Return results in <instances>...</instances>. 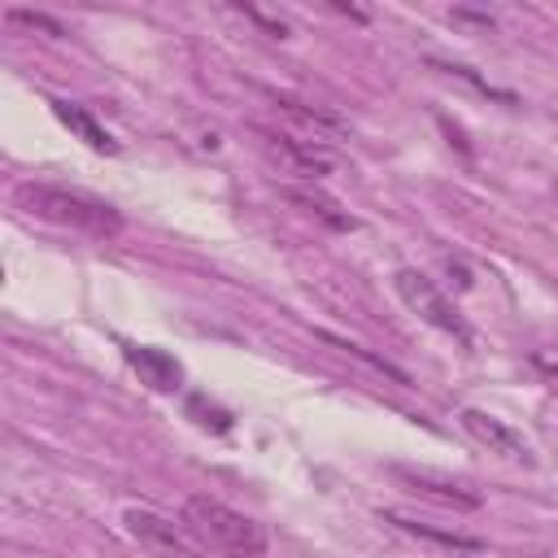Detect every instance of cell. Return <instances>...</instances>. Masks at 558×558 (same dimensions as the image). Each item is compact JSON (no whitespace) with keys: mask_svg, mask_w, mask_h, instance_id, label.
Here are the masks:
<instances>
[{"mask_svg":"<svg viewBox=\"0 0 558 558\" xmlns=\"http://www.w3.org/2000/svg\"><path fill=\"white\" fill-rule=\"evenodd\" d=\"M384 519H388L392 527H401L405 536H418V541H432V545H445V549H458V554H475V549H484V541H480V536L449 532V527H432V523L405 519V514H397V510H384Z\"/></svg>","mask_w":558,"mask_h":558,"instance_id":"8","label":"cell"},{"mask_svg":"<svg viewBox=\"0 0 558 558\" xmlns=\"http://www.w3.org/2000/svg\"><path fill=\"white\" fill-rule=\"evenodd\" d=\"M52 113H57V118H61V122H65V126L87 144V148L109 153V157L122 148V144H118V140H113V135H109V131H105V126H100L83 105H74V100H52Z\"/></svg>","mask_w":558,"mask_h":558,"instance_id":"6","label":"cell"},{"mask_svg":"<svg viewBox=\"0 0 558 558\" xmlns=\"http://www.w3.org/2000/svg\"><path fill=\"white\" fill-rule=\"evenodd\" d=\"M458 418H462V427H466V432H471L480 445H488V453H501V458H514V462H532L527 440H523L514 427H506L497 414H484V410H462Z\"/></svg>","mask_w":558,"mask_h":558,"instance_id":"5","label":"cell"},{"mask_svg":"<svg viewBox=\"0 0 558 558\" xmlns=\"http://www.w3.org/2000/svg\"><path fill=\"white\" fill-rule=\"evenodd\" d=\"M397 292H401V301L418 314V318H427L432 327H440L445 336H453L458 344H471L475 336H471V327H466V318L458 314V305L423 275V270H397Z\"/></svg>","mask_w":558,"mask_h":558,"instance_id":"3","label":"cell"},{"mask_svg":"<svg viewBox=\"0 0 558 558\" xmlns=\"http://www.w3.org/2000/svg\"><path fill=\"white\" fill-rule=\"evenodd\" d=\"M126 362L153 384V388H161V392H170V388H179V379H183V371H179V362L170 357V353H161V349H153V344H126Z\"/></svg>","mask_w":558,"mask_h":558,"instance_id":"7","label":"cell"},{"mask_svg":"<svg viewBox=\"0 0 558 558\" xmlns=\"http://www.w3.org/2000/svg\"><path fill=\"white\" fill-rule=\"evenodd\" d=\"M283 196H288V201H296L301 209H310L314 218H323L331 231H353V218H349V214H340V205H336L331 196H323L318 187H283Z\"/></svg>","mask_w":558,"mask_h":558,"instance_id":"11","label":"cell"},{"mask_svg":"<svg viewBox=\"0 0 558 558\" xmlns=\"http://www.w3.org/2000/svg\"><path fill=\"white\" fill-rule=\"evenodd\" d=\"M17 205L44 222H57V227H70V231H83L92 240H118L126 231V218L122 209H113L109 201L92 196V192H78V187H61V183H22L17 187Z\"/></svg>","mask_w":558,"mask_h":558,"instance_id":"1","label":"cell"},{"mask_svg":"<svg viewBox=\"0 0 558 558\" xmlns=\"http://www.w3.org/2000/svg\"><path fill=\"white\" fill-rule=\"evenodd\" d=\"M392 475L405 480L410 493H418V497H432V501H445V506H458V510H475L480 506V497L458 488V484H445V480H432V475H410V471H392Z\"/></svg>","mask_w":558,"mask_h":558,"instance_id":"10","label":"cell"},{"mask_svg":"<svg viewBox=\"0 0 558 558\" xmlns=\"http://www.w3.org/2000/svg\"><path fill=\"white\" fill-rule=\"evenodd\" d=\"M275 105H283L288 113H296L301 122H310V126H327V131H340V118H331V113H323V109H310L305 100H292V96H275Z\"/></svg>","mask_w":558,"mask_h":558,"instance_id":"12","label":"cell"},{"mask_svg":"<svg viewBox=\"0 0 558 558\" xmlns=\"http://www.w3.org/2000/svg\"><path fill=\"white\" fill-rule=\"evenodd\" d=\"M183 527L196 536V541H205L209 549H218V554H231V558H262L266 554V532L248 519V514H240V510H231L227 501H218V497H187L183 501Z\"/></svg>","mask_w":558,"mask_h":558,"instance_id":"2","label":"cell"},{"mask_svg":"<svg viewBox=\"0 0 558 558\" xmlns=\"http://www.w3.org/2000/svg\"><path fill=\"white\" fill-rule=\"evenodd\" d=\"M266 140H270L301 174H310V179H318V174L331 170V153L318 148V144H301V140H292V135H283V131H266Z\"/></svg>","mask_w":558,"mask_h":558,"instance_id":"9","label":"cell"},{"mask_svg":"<svg viewBox=\"0 0 558 558\" xmlns=\"http://www.w3.org/2000/svg\"><path fill=\"white\" fill-rule=\"evenodd\" d=\"M9 22L31 26V31H48V35H65L61 22H52V17H44V13H31V9H9Z\"/></svg>","mask_w":558,"mask_h":558,"instance_id":"13","label":"cell"},{"mask_svg":"<svg viewBox=\"0 0 558 558\" xmlns=\"http://www.w3.org/2000/svg\"><path fill=\"white\" fill-rule=\"evenodd\" d=\"M122 523H126L131 541H140V545H144L148 554H157V558H205V549L192 541L187 527H174L170 519H161V514H153V510L131 506V510L122 514Z\"/></svg>","mask_w":558,"mask_h":558,"instance_id":"4","label":"cell"}]
</instances>
